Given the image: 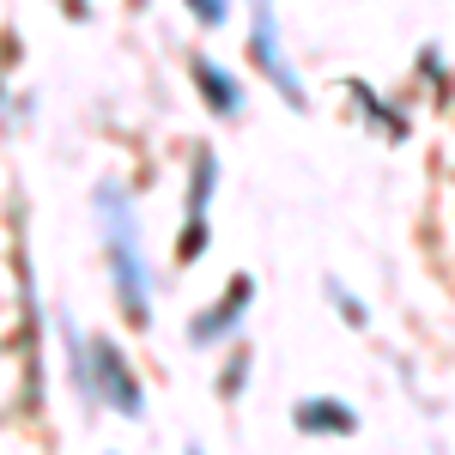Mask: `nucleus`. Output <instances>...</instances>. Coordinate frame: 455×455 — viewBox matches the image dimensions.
<instances>
[{"instance_id": "1", "label": "nucleus", "mask_w": 455, "mask_h": 455, "mask_svg": "<svg viewBox=\"0 0 455 455\" xmlns=\"http://www.w3.org/2000/svg\"><path fill=\"white\" fill-rule=\"evenodd\" d=\"M104 225H109V249H116V285L134 322H146V274H140V249H134V219L128 201H116V188H104Z\"/></svg>"}, {"instance_id": "2", "label": "nucleus", "mask_w": 455, "mask_h": 455, "mask_svg": "<svg viewBox=\"0 0 455 455\" xmlns=\"http://www.w3.org/2000/svg\"><path fill=\"white\" fill-rule=\"evenodd\" d=\"M255 55H261V68H267V79L280 85L291 104H304V85H298V73L280 61V36H274V12H267V0H261V12H255Z\"/></svg>"}, {"instance_id": "3", "label": "nucleus", "mask_w": 455, "mask_h": 455, "mask_svg": "<svg viewBox=\"0 0 455 455\" xmlns=\"http://www.w3.org/2000/svg\"><path fill=\"white\" fill-rule=\"evenodd\" d=\"M98 371H104L109 407H122V413H140V388H134V377H128V364L116 358V347H98Z\"/></svg>"}, {"instance_id": "4", "label": "nucleus", "mask_w": 455, "mask_h": 455, "mask_svg": "<svg viewBox=\"0 0 455 455\" xmlns=\"http://www.w3.org/2000/svg\"><path fill=\"white\" fill-rule=\"evenodd\" d=\"M249 291H255V285H249L243 274H237V280H231V291H225V304H219V310H207L201 322H195V340H212V334H225V328H231V322L243 315Z\"/></svg>"}, {"instance_id": "5", "label": "nucleus", "mask_w": 455, "mask_h": 455, "mask_svg": "<svg viewBox=\"0 0 455 455\" xmlns=\"http://www.w3.org/2000/svg\"><path fill=\"white\" fill-rule=\"evenodd\" d=\"M195 79H201V92H207V104L219 116H237V85H231V73H219L207 55H195Z\"/></svg>"}, {"instance_id": "6", "label": "nucleus", "mask_w": 455, "mask_h": 455, "mask_svg": "<svg viewBox=\"0 0 455 455\" xmlns=\"http://www.w3.org/2000/svg\"><path fill=\"white\" fill-rule=\"evenodd\" d=\"M298 425H304V431H352V413L347 407H322V401H315V407H298Z\"/></svg>"}, {"instance_id": "7", "label": "nucleus", "mask_w": 455, "mask_h": 455, "mask_svg": "<svg viewBox=\"0 0 455 455\" xmlns=\"http://www.w3.org/2000/svg\"><path fill=\"white\" fill-rule=\"evenodd\" d=\"M207 195H212V158L195 152V182H188V212H195V219L207 212Z\"/></svg>"}, {"instance_id": "8", "label": "nucleus", "mask_w": 455, "mask_h": 455, "mask_svg": "<svg viewBox=\"0 0 455 455\" xmlns=\"http://www.w3.org/2000/svg\"><path fill=\"white\" fill-rule=\"evenodd\" d=\"M188 6H195L201 25H225V19H231V0H188Z\"/></svg>"}, {"instance_id": "9", "label": "nucleus", "mask_w": 455, "mask_h": 455, "mask_svg": "<svg viewBox=\"0 0 455 455\" xmlns=\"http://www.w3.org/2000/svg\"><path fill=\"white\" fill-rule=\"evenodd\" d=\"M201 243H207V225L195 219V225H188V237H182V261H195V255H201Z\"/></svg>"}]
</instances>
